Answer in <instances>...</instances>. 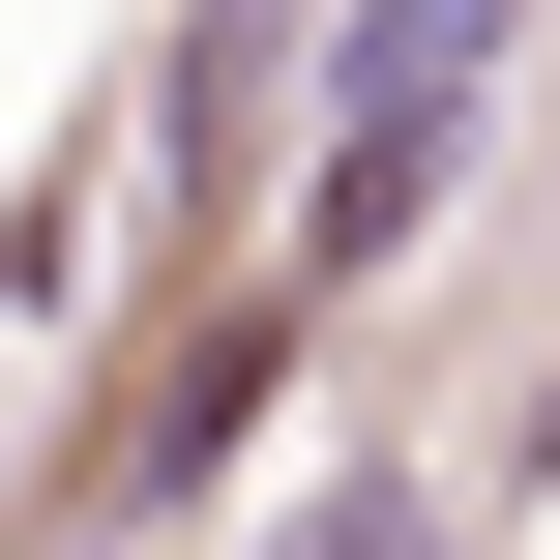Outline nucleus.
Instances as JSON below:
<instances>
[{
  "mask_svg": "<svg viewBox=\"0 0 560 560\" xmlns=\"http://www.w3.org/2000/svg\"><path fill=\"white\" fill-rule=\"evenodd\" d=\"M502 30H532V0H354V30H325V118H472Z\"/></svg>",
  "mask_w": 560,
  "mask_h": 560,
  "instance_id": "obj_1",
  "label": "nucleus"
},
{
  "mask_svg": "<svg viewBox=\"0 0 560 560\" xmlns=\"http://www.w3.org/2000/svg\"><path fill=\"white\" fill-rule=\"evenodd\" d=\"M266 59H295V0H207V59H177V148L236 177V118H266Z\"/></svg>",
  "mask_w": 560,
  "mask_h": 560,
  "instance_id": "obj_2",
  "label": "nucleus"
},
{
  "mask_svg": "<svg viewBox=\"0 0 560 560\" xmlns=\"http://www.w3.org/2000/svg\"><path fill=\"white\" fill-rule=\"evenodd\" d=\"M266 560H443V502H413V472H325V502H295Z\"/></svg>",
  "mask_w": 560,
  "mask_h": 560,
  "instance_id": "obj_3",
  "label": "nucleus"
}]
</instances>
